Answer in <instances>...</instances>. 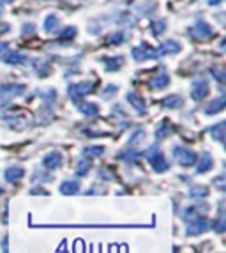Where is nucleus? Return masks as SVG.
I'll use <instances>...</instances> for the list:
<instances>
[{
    "label": "nucleus",
    "instance_id": "f257e3e1",
    "mask_svg": "<svg viewBox=\"0 0 226 253\" xmlns=\"http://www.w3.org/2000/svg\"><path fill=\"white\" fill-rule=\"evenodd\" d=\"M145 156L147 160L151 161L152 167H154L155 172H166L168 169H170V163L166 161V158L163 156V152H161L159 145H152V147H149L145 151Z\"/></svg>",
    "mask_w": 226,
    "mask_h": 253
},
{
    "label": "nucleus",
    "instance_id": "f03ea898",
    "mask_svg": "<svg viewBox=\"0 0 226 253\" xmlns=\"http://www.w3.org/2000/svg\"><path fill=\"white\" fill-rule=\"evenodd\" d=\"M189 34L193 36L194 39H198V41H207V39H210L214 36V30L205 20H196V23L189 29Z\"/></svg>",
    "mask_w": 226,
    "mask_h": 253
},
{
    "label": "nucleus",
    "instance_id": "7ed1b4c3",
    "mask_svg": "<svg viewBox=\"0 0 226 253\" xmlns=\"http://www.w3.org/2000/svg\"><path fill=\"white\" fill-rule=\"evenodd\" d=\"M133 59L136 60V62H143V60H149V59H157V57H161L159 55V50H155V48L149 46V44H140V46L133 48Z\"/></svg>",
    "mask_w": 226,
    "mask_h": 253
},
{
    "label": "nucleus",
    "instance_id": "20e7f679",
    "mask_svg": "<svg viewBox=\"0 0 226 253\" xmlns=\"http://www.w3.org/2000/svg\"><path fill=\"white\" fill-rule=\"evenodd\" d=\"M173 158H175V161H179L180 165H184V167H191V165L196 163V152H193L191 149L188 147H180V145H177L175 149H173Z\"/></svg>",
    "mask_w": 226,
    "mask_h": 253
},
{
    "label": "nucleus",
    "instance_id": "39448f33",
    "mask_svg": "<svg viewBox=\"0 0 226 253\" xmlns=\"http://www.w3.org/2000/svg\"><path fill=\"white\" fill-rule=\"evenodd\" d=\"M96 82H80V84H73L69 85V97L78 101L80 97H83L85 94H90L94 89Z\"/></svg>",
    "mask_w": 226,
    "mask_h": 253
},
{
    "label": "nucleus",
    "instance_id": "423d86ee",
    "mask_svg": "<svg viewBox=\"0 0 226 253\" xmlns=\"http://www.w3.org/2000/svg\"><path fill=\"white\" fill-rule=\"evenodd\" d=\"M210 228V221L203 216H196L194 219L188 221V236H198V234L207 232Z\"/></svg>",
    "mask_w": 226,
    "mask_h": 253
},
{
    "label": "nucleus",
    "instance_id": "0eeeda50",
    "mask_svg": "<svg viewBox=\"0 0 226 253\" xmlns=\"http://www.w3.org/2000/svg\"><path fill=\"white\" fill-rule=\"evenodd\" d=\"M25 85L21 84H4L0 85V97L4 99H13V97L23 96L25 94Z\"/></svg>",
    "mask_w": 226,
    "mask_h": 253
},
{
    "label": "nucleus",
    "instance_id": "6e6552de",
    "mask_svg": "<svg viewBox=\"0 0 226 253\" xmlns=\"http://www.w3.org/2000/svg\"><path fill=\"white\" fill-rule=\"evenodd\" d=\"M207 96H209V84H207V80H203V78L194 80L193 85H191V97H193L194 101H201Z\"/></svg>",
    "mask_w": 226,
    "mask_h": 253
},
{
    "label": "nucleus",
    "instance_id": "1a4fd4ad",
    "mask_svg": "<svg viewBox=\"0 0 226 253\" xmlns=\"http://www.w3.org/2000/svg\"><path fill=\"white\" fill-rule=\"evenodd\" d=\"M23 175H25V170H23V167H20V165H11V167L5 169V172H4V179L7 182H11V184L21 181Z\"/></svg>",
    "mask_w": 226,
    "mask_h": 253
},
{
    "label": "nucleus",
    "instance_id": "9d476101",
    "mask_svg": "<svg viewBox=\"0 0 226 253\" xmlns=\"http://www.w3.org/2000/svg\"><path fill=\"white\" fill-rule=\"evenodd\" d=\"M62 165V156H60V152L53 151V152H48L46 156L42 158V167L48 170H57Z\"/></svg>",
    "mask_w": 226,
    "mask_h": 253
},
{
    "label": "nucleus",
    "instance_id": "9b49d317",
    "mask_svg": "<svg viewBox=\"0 0 226 253\" xmlns=\"http://www.w3.org/2000/svg\"><path fill=\"white\" fill-rule=\"evenodd\" d=\"M126 99L133 105V108L138 112V114H147V106L145 101H143V97L140 96L138 92H127L126 94Z\"/></svg>",
    "mask_w": 226,
    "mask_h": 253
},
{
    "label": "nucleus",
    "instance_id": "f8f14e48",
    "mask_svg": "<svg viewBox=\"0 0 226 253\" xmlns=\"http://www.w3.org/2000/svg\"><path fill=\"white\" fill-rule=\"evenodd\" d=\"M2 59L7 64H29V57H27V55L20 53V51H13V50L5 51V53L2 55Z\"/></svg>",
    "mask_w": 226,
    "mask_h": 253
},
{
    "label": "nucleus",
    "instance_id": "ddd939ff",
    "mask_svg": "<svg viewBox=\"0 0 226 253\" xmlns=\"http://www.w3.org/2000/svg\"><path fill=\"white\" fill-rule=\"evenodd\" d=\"M196 161H198V165H196V173H205V172H209L210 169L214 167V160H212V156L210 154H201L200 158H196Z\"/></svg>",
    "mask_w": 226,
    "mask_h": 253
},
{
    "label": "nucleus",
    "instance_id": "4468645a",
    "mask_svg": "<svg viewBox=\"0 0 226 253\" xmlns=\"http://www.w3.org/2000/svg\"><path fill=\"white\" fill-rule=\"evenodd\" d=\"M103 64L108 71H117L124 66V57L122 55H117V57H103Z\"/></svg>",
    "mask_w": 226,
    "mask_h": 253
},
{
    "label": "nucleus",
    "instance_id": "2eb2a0df",
    "mask_svg": "<svg viewBox=\"0 0 226 253\" xmlns=\"http://www.w3.org/2000/svg\"><path fill=\"white\" fill-rule=\"evenodd\" d=\"M180 48H182V46H180V42L170 39V41L163 42L157 50H159V55H177L180 51Z\"/></svg>",
    "mask_w": 226,
    "mask_h": 253
},
{
    "label": "nucleus",
    "instance_id": "dca6fc26",
    "mask_svg": "<svg viewBox=\"0 0 226 253\" xmlns=\"http://www.w3.org/2000/svg\"><path fill=\"white\" fill-rule=\"evenodd\" d=\"M168 85H170V76H168L166 73H161V75L154 76L151 80V89H154V90L166 89Z\"/></svg>",
    "mask_w": 226,
    "mask_h": 253
},
{
    "label": "nucleus",
    "instance_id": "f3484780",
    "mask_svg": "<svg viewBox=\"0 0 226 253\" xmlns=\"http://www.w3.org/2000/svg\"><path fill=\"white\" fill-rule=\"evenodd\" d=\"M225 105H226V97L225 96L218 97V99H214V101L210 103V106H207L205 114L207 115H216L218 112H221V110L225 108Z\"/></svg>",
    "mask_w": 226,
    "mask_h": 253
},
{
    "label": "nucleus",
    "instance_id": "a211bd4d",
    "mask_svg": "<svg viewBox=\"0 0 226 253\" xmlns=\"http://www.w3.org/2000/svg\"><path fill=\"white\" fill-rule=\"evenodd\" d=\"M78 190H80V182L76 181V179L66 181L60 184V193H64V195H75V193H78Z\"/></svg>",
    "mask_w": 226,
    "mask_h": 253
},
{
    "label": "nucleus",
    "instance_id": "6ab92c4d",
    "mask_svg": "<svg viewBox=\"0 0 226 253\" xmlns=\"http://www.w3.org/2000/svg\"><path fill=\"white\" fill-rule=\"evenodd\" d=\"M80 112L85 117H96V115H99V106L96 103H81Z\"/></svg>",
    "mask_w": 226,
    "mask_h": 253
},
{
    "label": "nucleus",
    "instance_id": "aec40b11",
    "mask_svg": "<svg viewBox=\"0 0 226 253\" xmlns=\"http://www.w3.org/2000/svg\"><path fill=\"white\" fill-rule=\"evenodd\" d=\"M163 105L166 106V108H180V106L184 105V99H182L179 94H172V96L164 97Z\"/></svg>",
    "mask_w": 226,
    "mask_h": 253
},
{
    "label": "nucleus",
    "instance_id": "412c9836",
    "mask_svg": "<svg viewBox=\"0 0 226 253\" xmlns=\"http://www.w3.org/2000/svg\"><path fill=\"white\" fill-rule=\"evenodd\" d=\"M5 123L9 124V127L13 129H23L27 126V117L18 115V117H5Z\"/></svg>",
    "mask_w": 226,
    "mask_h": 253
},
{
    "label": "nucleus",
    "instance_id": "4be33fe9",
    "mask_svg": "<svg viewBox=\"0 0 226 253\" xmlns=\"http://www.w3.org/2000/svg\"><path fill=\"white\" fill-rule=\"evenodd\" d=\"M140 152L136 151L134 147H126V151H122L118 154V160H124V161H129V163H134V161L138 160Z\"/></svg>",
    "mask_w": 226,
    "mask_h": 253
},
{
    "label": "nucleus",
    "instance_id": "5701e85b",
    "mask_svg": "<svg viewBox=\"0 0 226 253\" xmlns=\"http://www.w3.org/2000/svg\"><path fill=\"white\" fill-rule=\"evenodd\" d=\"M225 126H226L225 123H218L216 126L210 127V135L218 140V142H221V144L225 142Z\"/></svg>",
    "mask_w": 226,
    "mask_h": 253
},
{
    "label": "nucleus",
    "instance_id": "b1692460",
    "mask_svg": "<svg viewBox=\"0 0 226 253\" xmlns=\"http://www.w3.org/2000/svg\"><path fill=\"white\" fill-rule=\"evenodd\" d=\"M168 135H172V126H170L168 123H163V124H159V126L155 127V138H157V140L166 138Z\"/></svg>",
    "mask_w": 226,
    "mask_h": 253
},
{
    "label": "nucleus",
    "instance_id": "393cba45",
    "mask_svg": "<svg viewBox=\"0 0 226 253\" xmlns=\"http://www.w3.org/2000/svg\"><path fill=\"white\" fill-rule=\"evenodd\" d=\"M57 27H59V18L55 16V14H50V16L44 20V23H42V29H44V32H53Z\"/></svg>",
    "mask_w": 226,
    "mask_h": 253
},
{
    "label": "nucleus",
    "instance_id": "a878e982",
    "mask_svg": "<svg viewBox=\"0 0 226 253\" xmlns=\"http://www.w3.org/2000/svg\"><path fill=\"white\" fill-rule=\"evenodd\" d=\"M189 195H191L193 199H205V197H209V190H207L205 186H193V188L189 190Z\"/></svg>",
    "mask_w": 226,
    "mask_h": 253
},
{
    "label": "nucleus",
    "instance_id": "bb28decb",
    "mask_svg": "<svg viewBox=\"0 0 226 253\" xmlns=\"http://www.w3.org/2000/svg\"><path fill=\"white\" fill-rule=\"evenodd\" d=\"M83 154H85V156L99 158V156H103V154H105V147H101V145H90V147L83 149Z\"/></svg>",
    "mask_w": 226,
    "mask_h": 253
},
{
    "label": "nucleus",
    "instance_id": "cd10ccee",
    "mask_svg": "<svg viewBox=\"0 0 226 253\" xmlns=\"http://www.w3.org/2000/svg\"><path fill=\"white\" fill-rule=\"evenodd\" d=\"M34 68H36V71H38L39 76H48L50 75V64L44 62V60H38V62H34Z\"/></svg>",
    "mask_w": 226,
    "mask_h": 253
},
{
    "label": "nucleus",
    "instance_id": "c85d7f7f",
    "mask_svg": "<svg viewBox=\"0 0 226 253\" xmlns=\"http://www.w3.org/2000/svg\"><path fill=\"white\" fill-rule=\"evenodd\" d=\"M90 167H92L90 160H81L80 163H78V169H76V175H78V177H83V175H87L88 170H90Z\"/></svg>",
    "mask_w": 226,
    "mask_h": 253
},
{
    "label": "nucleus",
    "instance_id": "c756f323",
    "mask_svg": "<svg viewBox=\"0 0 226 253\" xmlns=\"http://www.w3.org/2000/svg\"><path fill=\"white\" fill-rule=\"evenodd\" d=\"M164 30H166V21L164 20L152 21V32H154V36H161Z\"/></svg>",
    "mask_w": 226,
    "mask_h": 253
},
{
    "label": "nucleus",
    "instance_id": "7c9ffc66",
    "mask_svg": "<svg viewBox=\"0 0 226 253\" xmlns=\"http://www.w3.org/2000/svg\"><path fill=\"white\" fill-rule=\"evenodd\" d=\"M210 227H214V228H216V232H223V230H225V227H226L225 216H223V214H219L218 221H214V223H210Z\"/></svg>",
    "mask_w": 226,
    "mask_h": 253
},
{
    "label": "nucleus",
    "instance_id": "2f4dec72",
    "mask_svg": "<svg viewBox=\"0 0 226 253\" xmlns=\"http://www.w3.org/2000/svg\"><path fill=\"white\" fill-rule=\"evenodd\" d=\"M210 73H212V76L218 82H221V84L225 82V76L226 75H225V69H223V68H212V69H210Z\"/></svg>",
    "mask_w": 226,
    "mask_h": 253
},
{
    "label": "nucleus",
    "instance_id": "473e14b6",
    "mask_svg": "<svg viewBox=\"0 0 226 253\" xmlns=\"http://www.w3.org/2000/svg\"><path fill=\"white\" fill-rule=\"evenodd\" d=\"M76 36V29L75 27H66V29L60 32V38L62 39H73Z\"/></svg>",
    "mask_w": 226,
    "mask_h": 253
},
{
    "label": "nucleus",
    "instance_id": "72a5a7b5",
    "mask_svg": "<svg viewBox=\"0 0 226 253\" xmlns=\"http://www.w3.org/2000/svg\"><path fill=\"white\" fill-rule=\"evenodd\" d=\"M124 32H115L113 36H110V42H115V44H118V42H122L124 41Z\"/></svg>",
    "mask_w": 226,
    "mask_h": 253
},
{
    "label": "nucleus",
    "instance_id": "f704fd0d",
    "mask_svg": "<svg viewBox=\"0 0 226 253\" xmlns=\"http://www.w3.org/2000/svg\"><path fill=\"white\" fill-rule=\"evenodd\" d=\"M212 184H216V186H218V190L225 191V175H219L218 179H214V181H212Z\"/></svg>",
    "mask_w": 226,
    "mask_h": 253
},
{
    "label": "nucleus",
    "instance_id": "c9c22d12",
    "mask_svg": "<svg viewBox=\"0 0 226 253\" xmlns=\"http://www.w3.org/2000/svg\"><path fill=\"white\" fill-rule=\"evenodd\" d=\"M115 92H117V85H108V87H106V92H103L101 96H103V97H110L112 94H115Z\"/></svg>",
    "mask_w": 226,
    "mask_h": 253
},
{
    "label": "nucleus",
    "instance_id": "e433bc0d",
    "mask_svg": "<svg viewBox=\"0 0 226 253\" xmlns=\"http://www.w3.org/2000/svg\"><path fill=\"white\" fill-rule=\"evenodd\" d=\"M138 140H143V129L142 131H136V135L133 136V138L129 140V145H133V144H136Z\"/></svg>",
    "mask_w": 226,
    "mask_h": 253
},
{
    "label": "nucleus",
    "instance_id": "4c0bfd02",
    "mask_svg": "<svg viewBox=\"0 0 226 253\" xmlns=\"http://www.w3.org/2000/svg\"><path fill=\"white\" fill-rule=\"evenodd\" d=\"M7 50H9L7 44H5V42H0V57H2V55H4Z\"/></svg>",
    "mask_w": 226,
    "mask_h": 253
},
{
    "label": "nucleus",
    "instance_id": "58836bf2",
    "mask_svg": "<svg viewBox=\"0 0 226 253\" xmlns=\"http://www.w3.org/2000/svg\"><path fill=\"white\" fill-rule=\"evenodd\" d=\"M207 2H209L210 5H218L219 2H221V0H207Z\"/></svg>",
    "mask_w": 226,
    "mask_h": 253
},
{
    "label": "nucleus",
    "instance_id": "ea45409f",
    "mask_svg": "<svg viewBox=\"0 0 226 253\" xmlns=\"http://www.w3.org/2000/svg\"><path fill=\"white\" fill-rule=\"evenodd\" d=\"M13 0H0V5H5V4H11Z\"/></svg>",
    "mask_w": 226,
    "mask_h": 253
},
{
    "label": "nucleus",
    "instance_id": "a19ab883",
    "mask_svg": "<svg viewBox=\"0 0 226 253\" xmlns=\"http://www.w3.org/2000/svg\"><path fill=\"white\" fill-rule=\"evenodd\" d=\"M0 16H2V7H0Z\"/></svg>",
    "mask_w": 226,
    "mask_h": 253
}]
</instances>
